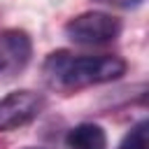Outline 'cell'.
I'll return each instance as SVG.
<instances>
[{"label":"cell","mask_w":149,"mask_h":149,"mask_svg":"<svg viewBox=\"0 0 149 149\" xmlns=\"http://www.w3.org/2000/svg\"><path fill=\"white\" fill-rule=\"evenodd\" d=\"M126 72V63L119 56H72L68 51H54L44 61V77L56 88H84L93 84L114 81Z\"/></svg>","instance_id":"1"},{"label":"cell","mask_w":149,"mask_h":149,"mask_svg":"<svg viewBox=\"0 0 149 149\" xmlns=\"http://www.w3.org/2000/svg\"><path fill=\"white\" fill-rule=\"evenodd\" d=\"M121 23L105 12H84L65 23V35L77 44H105L119 37Z\"/></svg>","instance_id":"2"},{"label":"cell","mask_w":149,"mask_h":149,"mask_svg":"<svg viewBox=\"0 0 149 149\" xmlns=\"http://www.w3.org/2000/svg\"><path fill=\"white\" fill-rule=\"evenodd\" d=\"M42 107L44 98L35 91L21 88L7 93L5 98H0V130H14L30 123L33 119H37Z\"/></svg>","instance_id":"3"},{"label":"cell","mask_w":149,"mask_h":149,"mask_svg":"<svg viewBox=\"0 0 149 149\" xmlns=\"http://www.w3.org/2000/svg\"><path fill=\"white\" fill-rule=\"evenodd\" d=\"M33 54L30 37L23 30H2L0 33V72L21 70Z\"/></svg>","instance_id":"4"},{"label":"cell","mask_w":149,"mask_h":149,"mask_svg":"<svg viewBox=\"0 0 149 149\" xmlns=\"http://www.w3.org/2000/svg\"><path fill=\"white\" fill-rule=\"evenodd\" d=\"M65 144L70 149H107V135L98 123H79L68 133Z\"/></svg>","instance_id":"5"},{"label":"cell","mask_w":149,"mask_h":149,"mask_svg":"<svg viewBox=\"0 0 149 149\" xmlns=\"http://www.w3.org/2000/svg\"><path fill=\"white\" fill-rule=\"evenodd\" d=\"M147 133H149V121L142 119L140 123H135L130 128V133L121 140L119 149H149V140H147Z\"/></svg>","instance_id":"6"},{"label":"cell","mask_w":149,"mask_h":149,"mask_svg":"<svg viewBox=\"0 0 149 149\" xmlns=\"http://www.w3.org/2000/svg\"><path fill=\"white\" fill-rule=\"evenodd\" d=\"M95 2L112 5V7H121V9H130V7H137V5H142V0H95Z\"/></svg>","instance_id":"7"},{"label":"cell","mask_w":149,"mask_h":149,"mask_svg":"<svg viewBox=\"0 0 149 149\" xmlns=\"http://www.w3.org/2000/svg\"><path fill=\"white\" fill-rule=\"evenodd\" d=\"M26 149H35V147H26Z\"/></svg>","instance_id":"8"}]
</instances>
